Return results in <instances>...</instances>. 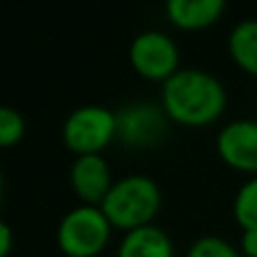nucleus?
I'll use <instances>...</instances> for the list:
<instances>
[{
  "instance_id": "f8f14e48",
  "label": "nucleus",
  "mask_w": 257,
  "mask_h": 257,
  "mask_svg": "<svg viewBox=\"0 0 257 257\" xmlns=\"http://www.w3.org/2000/svg\"><path fill=\"white\" fill-rule=\"evenodd\" d=\"M232 217L241 230H257V176L244 181L232 199Z\"/></svg>"
},
{
  "instance_id": "4468645a",
  "label": "nucleus",
  "mask_w": 257,
  "mask_h": 257,
  "mask_svg": "<svg viewBox=\"0 0 257 257\" xmlns=\"http://www.w3.org/2000/svg\"><path fill=\"white\" fill-rule=\"evenodd\" d=\"M25 136V117L12 106L0 108V145L12 147Z\"/></svg>"
},
{
  "instance_id": "1a4fd4ad",
  "label": "nucleus",
  "mask_w": 257,
  "mask_h": 257,
  "mask_svg": "<svg viewBox=\"0 0 257 257\" xmlns=\"http://www.w3.org/2000/svg\"><path fill=\"white\" fill-rule=\"evenodd\" d=\"M115 257H174V241L165 228L149 223L126 230Z\"/></svg>"
},
{
  "instance_id": "2eb2a0df",
  "label": "nucleus",
  "mask_w": 257,
  "mask_h": 257,
  "mask_svg": "<svg viewBox=\"0 0 257 257\" xmlns=\"http://www.w3.org/2000/svg\"><path fill=\"white\" fill-rule=\"evenodd\" d=\"M239 250L244 257H257V230H241Z\"/></svg>"
},
{
  "instance_id": "423d86ee",
  "label": "nucleus",
  "mask_w": 257,
  "mask_h": 257,
  "mask_svg": "<svg viewBox=\"0 0 257 257\" xmlns=\"http://www.w3.org/2000/svg\"><path fill=\"white\" fill-rule=\"evenodd\" d=\"M117 113V140L128 149L156 147L167 133L169 115L160 104L131 102Z\"/></svg>"
},
{
  "instance_id": "7ed1b4c3",
  "label": "nucleus",
  "mask_w": 257,
  "mask_h": 257,
  "mask_svg": "<svg viewBox=\"0 0 257 257\" xmlns=\"http://www.w3.org/2000/svg\"><path fill=\"white\" fill-rule=\"evenodd\" d=\"M113 223L99 205L79 203L57 223V244L66 257H97L108 246Z\"/></svg>"
},
{
  "instance_id": "f257e3e1",
  "label": "nucleus",
  "mask_w": 257,
  "mask_h": 257,
  "mask_svg": "<svg viewBox=\"0 0 257 257\" xmlns=\"http://www.w3.org/2000/svg\"><path fill=\"white\" fill-rule=\"evenodd\" d=\"M228 104L223 81L203 68H181L163 81L160 106L169 120L185 126H203L221 117Z\"/></svg>"
},
{
  "instance_id": "9b49d317",
  "label": "nucleus",
  "mask_w": 257,
  "mask_h": 257,
  "mask_svg": "<svg viewBox=\"0 0 257 257\" xmlns=\"http://www.w3.org/2000/svg\"><path fill=\"white\" fill-rule=\"evenodd\" d=\"M228 54L244 72L257 77V18H241L228 32Z\"/></svg>"
},
{
  "instance_id": "ddd939ff",
  "label": "nucleus",
  "mask_w": 257,
  "mask_h": 257,
  "mask_svg": "<svg viewBox=\"0 0 257 257\" xmlns=\"http://www.w3.org/2000/svg\"><path fill=\"white\" fill-rule=\"evenodd\" d=\"M185 257H244V255L230 239L208 232V235H201L192 241L190 248L185 250Z\"/></svg>"
},
{
  "instance_id": "f03ea898",
  "label": "nucleus",
  "mask_w": 257,
  "mask_h": 257,
  "mask_svg": "<svg viewBox=\"0 0 257 257\" xmlns=\"http://www.w3.org/2000/svg\"><path fill=\"white\" fill-rule=\"evenodd\" d=\"M163 205V192L158 181L147 174H126L115 178L108 194L99 203L113 228L133 230L154 223Z\"/></svg>"
},
{
  "instance_id": "39448f33",
  "label": "nucleus",
  "mask_w": 257,
  "mask_h": 257,
  "mask_svg": "<svg viewBox=\"0 0 257 257\" xmlns=\"http://www.w3.org/2000/svg\"><path fill=\"white\" fill-rule=\"evenodd\" d=\"M128 61L133 70L145 79L167 81L181 70V48L163 30H142L128 45Z\"/></svg>"
},
{
  "instance_id": "dca6fc26",
  "label": "nucleus",
  "mask_w": 257,
  "mask_h": 257,
  "mask_svg": "<svg viewBox=\"0 0 257 257\" xmlns=\"http://www.w3.org/2000/svg\"><path fill=\"white\" fill-rule=\"evenodd\" d=\"M12 239H14L12 226L7 221H3L0 223V257H9V253H12Z\"/></svg>"
},
{
  "instance_id": "20e7f679",
  "label": "nucleus",
  "mask_w": 257,
  "mask_h": 257,
  "mask_svg": "<svg viewBox=\"0 0 257 257\" xmlns=\"http://www.w3.org/2000/svg\"><path fill=\"white\" fill-rule=\"evenodd\" d=\"M61 140L75 156L102 154L117 140V113L102 104L72 108L61 124Z\"/></svg>"
},
{
  "instance_id": "9d476101",
  "label": "nucleus",
  "mask_w": 257,
  "mask_h": 257,
  "mask_svg": "<svg viewBox=\"0 0 257 257\" xmlns=\"http://www.w3.org/2000/svg\"><path fill=\"white\" fill-rule=\"evenodd\" d=\"M226 0H167L165 14L181 30H201L221 18Z\"/></svg>"
},
{
  "instance_id": "0eeeda50",
  "label": "nucleus",
  "mask_w": 257,
  "mask_h": 257,
  "mask_svg": "<svg viewBox=\"0 0 257 257\" xmlns=\"http://www.w3.org/2000/svg\"><path fill=\"white\" fill-rule=\"evenodd\" d=\"M217 154L226 165L257 176V120L226 122L217 133Z\"/></svg>"
},
{
  "instance_id": "6e6552de",
  "label": "nucleus",
  "mask_w": 257,
  "mask_h": 257,
  "mask_svg": "<svg viewBox=\"0 0 257 257\" xmlns=\"http://www.w3.org/2000/svg\"><path fill=\"white\" fill-rule=\"evenodd\" d=\"M70 187L81 203L99 205L104 196L108 194L111 185L115 183L111 172V165L104 158V154H86V156H75L70 165Z\"/></svg>"
}]
</instances>
